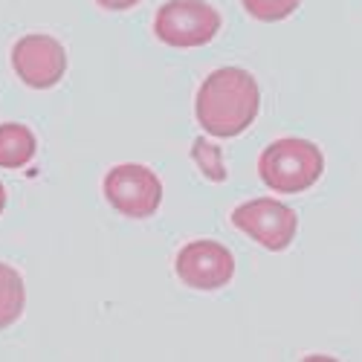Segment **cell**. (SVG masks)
Segmentation results:
<instances>
[{
	"instance_id": "cell-1",
	"label": "cell",
	"mask_w": 362,
	"mask_h": 362,
	"mask_svg": "<svg viewBox=\"0 0 362 362\" xmlns=\"http://www.w3.org/2000/svg\"><path fill=\"white\" fill-rule=\"evenodd\" d=\"M261 110V90L252 73L240 67H221L209 73L197 90L194 116L209 136H240Z\"/></svg>"
},
{
	"instance_id": "cell-2",
	"label": "cell",
	"mask_w": 362,
	"mask_h": 362,
	"mask_svg": "<svg viewBox=\"0 0 362 362\" xmlns=\"http://www.w3.org/2000/svg\"><path fill=\"white\" fill-rule=\"evenodd\" d=\"M325 174L322 148L310 139L284 136L269 142L258 157V177L276 194H301L313 189Z\"/></svg>"
},
{
	"instance_id": "cell-3",
	"label": "cell",
	"mask_w": 362,
	"mask_h": 362,
	"mask_svg": "<svg viewBox=\"0 0 362 362\" xmlns=\"http://www.w3.org/2000/svg\"><path fill=\"white\" fill-rule=\"evenodd\" d=\"M221 23V12L206 0H165L154 15V35L165 47L194 49L215 41Z\"/></svg>"
},
{
	"instance_id": "cell-4",
	"label": "cell",
	"mask_w": 362,
	"mask_h": 362,
	"mask_svg": "<svg viewBox=\"0 0 362 362\" xmlns=\"http://www.w3.org/2000/svg\"><path fill=\"white\" fill-rule=\"evenodd\" d=\"M105 200L116 209L122 218L145 221L154 218L163 203V183L148 165L122 163L113 165L102 180Z\"/></svg>"
},
{
	"instance_id": "cell-5",
	"label": "cell",
	"mask_w": 362,
	"mask_h": 362,
	"mask_svg": "<svg viewBox=\"0 0 362 362\" xmlns=\"http://www.w3.org/2000/svg\"><path fill=\"white\" fill-rule=\"evenodd\" d=\"M232 226L250 235L258 247L269 252H281L293 244L298 232V215L276 197H255L240 203L232 212Z\"/></svg>"
},
{
	"instance_id": "cell-6",
	"label": "cell",
	"mask_w": 362,
	"mask_h": 362,
	"mask_svg": "<svg viewBox=\"0 0 362 362\" xmlns=\"http://www.w3.org/2000/svg\"><path fill=\"white\" fill-rule=\"evenodd\" d=\"M174 273L186 287L212 293L232 281L235 255L218 240H189L174 258Z\"/></svg>"
},
{
	"instance_id": "cell-7",
	"label": "cell",
	"mask_w": 362,
	"mask_h": 362,
	"mask_svg": "<svg viewBox=\"0 0 362 362\" xmlns=\"http://www.w3.org/2000/svg\"><path fill=\"white\" fill-rule=\"evenodd\" d=\"M12 67L33 90H49L67 73V49L44 33H29L12 47Z\"/></svg>"
},
{
	"instance_id": "cell-8",
	"label": "cell",
	"mask_w": 362,
	"mask_h": 362,
	"mask_svg": "<svg viewBox=\"0 0 362 362\" xmlns=\"http://www.w3.org/2000/svg\"><path fill=\"white\" fill-rule=\"evenodd\" d=\"M38 151L35 134L26 125L4 122L0 125V168H23L33 163Z\"/></svg>"
},
{
	"instance_id": "cell-9",
	"label": "cell",
	"mask_w": 362,
	"mask_h": 362,
	"mask_svg": "<svg viewBox=\"0 0 362 362\" xmlns=\"http://www.w3.org/2000/svg\"><path fill=\"white\" fill-rule=\"evenodd\" d=\"M26 305V287L15 267L0 261V330L15 325Z\"/></svg>"
},
{
	"instance_id": "cell-10",
	"label": "cell",
	"mask_w": 362,
	"mask_h": 362,
	"mask_svg": "<svg viewBox=\"0 0 362 362\" xmlns=\"http://www.w3.org/2000/svg\"><path fill=\"white\" fill-rule=\"evenodd\" d=\"M192 160L197 163L200 174L206 180H212V183H223V180L229 177L226 165H223V154H221V148L215 142H209L203 136H197L192 142Z\"/></svg>"
},
{
	"instance_id": "cell-11",
	"label": "cell",
	"mask_w": 362,
	"mask_h": 362,
	"mask_svg": "<svg viewBox=\"0 0 362 362\" xmlns=\"http://www.w3.org/2000/svg\"><path fill=\"white\" fill-rule=\"evenodd\" d=\"M247 9L250 18L255 21H264V23H276V21H284L290 18L301 0H240Z\"/></svg>"
},
{
	"instance_id": "cell-12",
	"label": "cell",
	"mask_w": 362,
	"mask_h": 362,
	"mask_svg": "<svg viewBox=\"0 0 362 362\" xmlns=\"http://www.w3.org/2000/svg\"><path fill=\"white\" fill-rule=\"evenodd\" d=\"M139 4L142 0H96V6H102L107 12H125V9H134Z\"/></svg>"
},
{
	"instance_id": "cell-13",
	"label": "cell",
	"mask_w": 362,
	"mask_h": 362,
	"mask_svg": "<svg viewBox=\"0 0 362 362\" xmlns=\"http://www.w3.org/2000/svg\"><path fill=\"white\" fill-rule=\"evenodd\" d=\"M4 209H6V189L0 183V215H4Z\"/></svg>"
}]
</instances>
